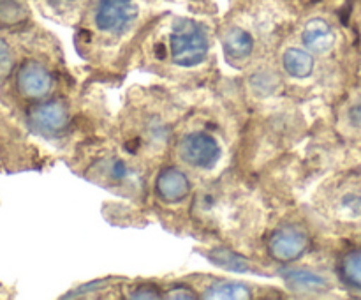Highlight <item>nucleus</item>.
<instances>
[{"mask_svg": "<svg viewBox=\"0 0 361 300\" xmlns=\"http://www.w3.org/2000/svg\"><path fill=\"white\" fill-rule=\"evenodd\" d=\"M222 44H224L226 55L231 56V59L240 60L245 59V56H249L250 53H252L254 39L252 35L247 30H243V28L233 27L226 32Z\"/></svg>", "mask_w": 361, "mask_h": 300, "instance_id": "9b49d317", "label": "nucleus"}, {"mask_svg": "<svg viewBox=\"0 0 361 300\" xmlns=\"http://www.w3.org/2000/svg\"><path fill=\"white\" fill-rule=\"evenodd\" d=\"M212 261H214L217 267L226 268V270L233 272H247L250 270L249 260H245L243 256L236 254L235 251L224 249V247H219V249H214L210 254H208Z\"/></svg>", "mask_w": 361, "mask_h": 300, "instance_id": "4468645a", "label": "nucleus"}, {"mask_svg": "<svg viewBox=\"0 0 361 300\" xmlns=\"http://www.w3.org/2000/svg\"><path fill=\"white\" fill-rule=\"evenodd\" d=\"M53 87V76L46 66L35 60H28L18 69L16 88L23 97L41 99L49 94Z\"/></svg>", "mask_w": 361, "mask_h": 300, "instance_id": "39448f33", "label": "nucleus"}, {"mask_svg": "<svg viewBox=\"0 0 361 300\" xmlns=\"http://www.w3.org/2000/svg\"><path fill=\"white\" fill-rule=\"evenodd\" d=\"M349 122L361 129V102H358V104H355L349 109Z\"/></svg>", "mask_w": 361, "mask_h": 300, "instance_id": "f3484780", "label": "nucleus"}, {"mask_svg": "<svg viewBox=\"0 0 361 300\" xmlns=\"http://www.w3.org/2000/svg\"><path fill=\"white\" fill-rule=\"evenodd\" d=\"M286 282L291 289L300 293H321L328 289V281L305 268H289L282 272Z\"/></svg>", "mask_w": 361, "mask_h": 300, "instance_id": "1a4fd4ad", "label": "nucleus"}, {"mask_svg": "<svg viewBox=\"0 0 361 300\" xmlns=\"http://www.w3.org/2000/svg\"><path fill=\"white\" fill-rule=\"evenodd\" d=\"M338 275L353 289L361 292V249L349 251L338 265Z\"/></svg>", "mask_w": 361, "mask_h": 300, "instance_id": "ddd939ff", "label": "nucleus"}, {"mask_svg": "<svg viewBox=\"0 0 361 300\" xmlns=\"http://www.w3.org/2000/svg\"><path fill=\"white\" fill-rule=\"evenodd\" d=\"M166 299H171V300H194V299H197V295L192 292V289L187 288V286L176 284V286H173L171 289H168V293H166Z\"/></svg>", "mask_w": 361, "mask_h": 300, "instance_id": "dca6fc26", "label": "nucleus"}, {"mask_svg": "<svg viewBox=\"0 0 361 300\" xmlns=\"http://www.w3.org/2000/svg\"><path fill=\"white\" fill-rule=\"evenodd\" d=\"M129 299H147V300H159L162 299V293L161 289L157 288L155 284H141L137 286L136 289H133V292L129 293Z\"/></svg>", "mask_w": 361, "mask_h": 300, "instance_id": "2eb2a0df", "label": "nucleus"}, {"mask_svg": "<svg viewBox=\"0 0 361 300\" xmlns=\"http://www.w3.org/2000/svg\"><path fill=\"white\" fill-rule=\"evenodd\" d=\"M282 66L291 76L309 78L314 71V56L302 48H289L282 56Z\"/></svg>", "mask_w": 361, "mask_h": 300, "instance_id": "f8f14e48", "label": "nucleus"}, {"mask_svg": "<svg viewBox=\"0 0 361 300\" xmlns=\"http://www.w3.org/2000/svg\"><path fill=\"white\" fill-rule=\"evenodd\" d=\"M302 41L309 52L328 53L335 46L337 35L326 20L314 18V20L307 21V25L303 27Z\"/></svg>", "mask_w": 361, "mask_h": 300, "instance_id": "6e6552de", "label": "nucleus"}, {"mask_svg": "<svg viewBox=\"0 0 361 300\" xmlns=\"http://www.w3.org/2000/svg\"><path fill=\"white\" fill-rule=\"evenodd\" d=\"M309 236L302 228L293 224L281 226L268 239V253L279 263H293L305 254Z\"/></svg>", "mask_w": 361, "mask_h": 300, "instance_id": "20e7f679", "label": "nucleus"}, {"mask_svg": "<svg viewBox=\"0 0 361 300\" xmlns=\"http://www.w3.org/2000/svg\"><path fill=\"white\" fill-rule=\"evenodd\" d=\"M203 299L212 300H249L252 292L247 284L238 281H215L203 293Z\"/></svg>", "mask_w": 361, "mask_h": 300, "instance_id": "9d476101", "label": "nucleus"}, {"mask_svg": "<svg viewBox=\"0 0 361 300\" xmlns=\"http://www.w3.org/2000/svg\"><path fill=\"white\" fill-rule=\"evenodd\" d=\"M11 62V55H9V49L7 46L0 41V69H7Z\"/></svg>", "mask_w": 361, "mask_h": 300, "instance_id": "a211bd4d", "label": "nucleus"}, {"mask_svg": "<svg viewBox=\"0 0 361 300\" xmlns=\"http://www.w3.org/2000/svg\"><path fill=\"white\" fill-rule=\"evenodd\" d=\"M171 59L180 67H194L207 59L208 37L200 23L192 20H176L169 35Z\"/></svg>", "mask_w": 361, "mask_h": 300, "instance_id": "f257e3e1", "label": "nucleus"}, {"mask_svg": "<svg viewBox=\"0 0 361 300\" xmlns=\"http://www.w3.org/2000/svg\"><path fill=\"white\" fill-rule=\"evenodd\" d=\"M178 154L185 164L194 168L210 169L221 159V145L208 133H190L182 138L178 145Z\"/></svg>", "mask_w": 361, "mask_h": 300, "instance_id": "f03ea898", "label": "nucleus"}, {"mask_svg": "<svg viewBox=\"0 0 361 300\" xmlns=\"http://www.w3.org/2000/svg\"><path fill=\"white\" fill-rule=\"evenodd\" d=\"M155 191L166 203H178L189 196L190 182L182 169L171 166L159 173L157 180H155Z\"/></svg>", "mask_w": 361, "mask_h": 300, "instance_id": "0eeeda50", "label": "nucleus"}, {"mask_svg": "<svg viewBox=\"0 0 361 300\" xmlns=\"http://www.w3.org/2000/svg\"><path fill=\"white\" fill-rule=\"evenodd\" d=\"M137 18L133 0H99L95 9V25L106 34H123Z\"/></svg>", "mask_w": 361, "mask_h": 300, "instance_id": "7ed1b4c3", "label": "nucleus"}, {"mask_svg": "<svg viewBox=\"0 0 361 300\" xmlns=\"http://www.w3.org/2000/svg\"><path fill=\"white\" fill-rule=\"evenodd\" d=\"M28 122L37 133L44 136H55L69 122L67 108L59 101H46L34 106L28 112Z\"/></svg>", "mask_w": 361, "mask_h": 300, "instance_id": "423d86ee", "label": "nucleus"}]
</instances>
